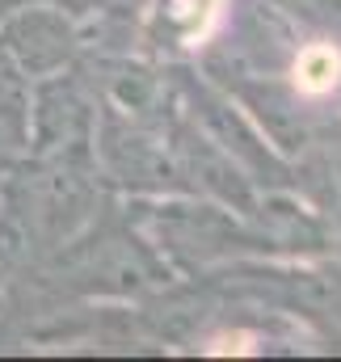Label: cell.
I'll return each mask as SVG.
<instances>
[{
    "mask_svg": "<svg viewBox=\"0 0 341 362\" xmlns=\"http://www.w3.org/2000/svg\"><path fill=\"white\" fill-rule=\"evenodd\" d=\"M85 101L81 93L72 89L68 81L59 85H47L38 93V110H34V144L42 152H68L72 144H81V131H85Z\"/></svg>",
    "mask_w": 341,
    "mask_h": 362,
    "instance_id": "obj_2",
    "label": "cell"
},
{
    "mask_svg": "<svg viewBox=\"0 0 341 362\" xmlns=\"http://www.w3.org/2000/svg\"><path fill=\"white\" fill-rule=\"evenodd\" d=\"M287 8H295L304 21H329L333 13H341V0H282Z\"/></svg>",
    "mask_w": 341,
    "mask_h": 362,
    "instance_id": "obj_3",
    "label": "cell"
},
{
    "mask_svg": "<svg viewBox=\"0 0 341 362\" xmlns=\"http://www.w3.org/2000/svg\"><path fill=\"white\" fill-rule=\"evenodd\" d=\"M0 47L25 76H55L76 51V34L55 8H21L0 30Z\"/></svg>",
    "mask_w": 341,
    "mask_h": 362,
    "instance_id": "obj_1",
    "label": "cell"
}]
</instances>
